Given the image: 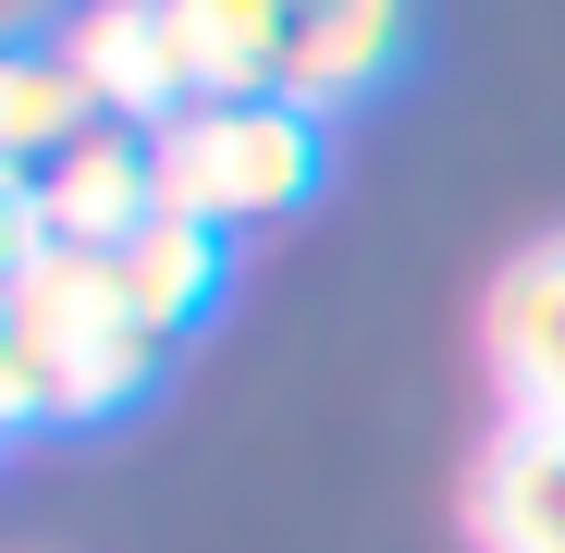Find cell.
<instances>
[{
    "label": "cell",
    "mask_w": 565,
    "mask_h": 553,
    "mask_svg": "<svg viewBox=\"0 0 565 553\" xmlns=\"http://www.w3.org/2000/svg\"><path fill=\"white\" fill-rule=\"evenodd\" d=\"M160 332L111 296V258L13 234V320H0V418L13 430H74L148 394Z\"/></svg>",
    "instance_id": "1"
},
{
    "label": "cell",
    "mask_w": 565,
    "mask_h": 553,
    "mask_svg": "<svg viewBox=\"0 0 565 553\" xmlns=\"http://www.w3.org/2000/svg\"><path fill=\"white\" fill-rule=\"evenodd\" d=\"M148 172H160V210L210 222V234H258L320 184V111H296V99H184L148 136Z\"/></svg>",
    "instance_id": "2"
},
{
    "label": "cell",
    "mask_w": 565,
    "mask_h": 553,
    "mask_svg": "<svg viewBox=\"0 0 565 553\" xmlns=\"http://www.w3.org/2000/svg\"><path fill=\"white\" fill-rule=\"evenodd\" d=\"M148 210H160L148 124H86L62 160L13 172V234H38V246H86V258H111Z\"/></svg>",
    "instance_id": "3"
},
{
    "label": "cell",
    "mask_w": 565,
    "mask_h": 553,
    "mask_svg": "<svg viewBox=\"0 0 565 553\" xmlns=\"http://www.w3.org/2000/svg\"><path fill=\"white\" fill-rule=\"evenodd\" d=\"M74 74H86V99H99L111 124H172L184 111V50H172V0H62V13L38 25Z\"/></svg>",
    "instance_id": "4"
},
{
    "label": "cell",
    "mask_w": 565,
    "mask_h": 553,
    "mask_svg": "<svg viewBox=\"0 0 565 553\" xmlns=\"http://www.w3.org/2000/svg\"><path fill=\"white\" fill-rule=\"evenodd\" d=\"M480 344H492L504 418H565V234H541V246H516L492 270Z\"/></svg>",
    "instance_id": "5"
},
{
    "label": "cell",
    "mask_w": 565,
    "mask_h": 553,
    "mask_svg": "<svg viewBox=\"0 0 565 553\" xmlns=\"http://www.w3.org/2000/svg\"><path fill=\"white\" fill-rule=\"evenodd\" d=\"M406 50V0H282V99L296 111H356Z\"/></svg>",
    "instance_id": "6"
},
{
    "label": "cell",
    "mask_w": 565,
    "mask_h": 553,
    "mask_svg": "<svg viewBox=\"0 0 565 553\" xmlns=\"http://www.w3.org/2000/svg\"><path fill=\"white\" fill-rule=\"evenodd\" d=\"M467 541L480 553H565V418H504L467 468Z\"/></svg>",
    "instance_id": "7"
},
{
    "label": "cell",
    "mask_w": 565,
    "mask_h": 553,
    "mask_svg": "<svg viewBox=\"0 0 565 553\" xmlns=\"http://www.w3.org/2000/svg\"><path fill=\"white\" fill-rule=\"evenodd\" d=\"M111 296L172 344V332H198V308L222 296V234L210 222H184V210H148L124 246H111Z\"/></svg>",
    "instance_id": "8"
},
{
    "label": "cell",
    "mask_w": 565,
    "mask_h": 553,
    "mask_svg": "<svg viewBox=\"0 0 565 553\" xmlns=\"http://www.w3.org/2000/svg\"><path fill=\"white\" fill-rule=\"evenodd\" d=\"M184 99H282V0H172Z\"/></svg>",
    "instance_id": "9"
},
{
    "label": "cell",
    "mask_w": 565,
    "mask_h": 553,
    "mask_svg": "<svg viewBox=\"0 0 565 553\" xmlns=\"http://www.w3.org/2000/svg\"><path fill=\"white\" fill-rule=\"evenodd\" d=\"M86 124H111V111L86 99V74H74L50 38H13V50H0V160H13V172L62 160Z\"/></svg>",
    "instance_id": "10"
}]
</instances>
